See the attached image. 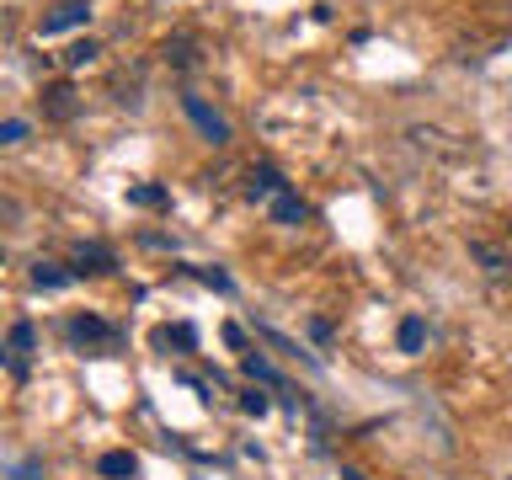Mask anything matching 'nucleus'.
<instances>
[{"mask_svg": "<svg viewBox=\"0 0 512 480\" xmlns=\"http://www.w3.org/2000/svg\"><path fill=\"white\" fill-rule=\"evenodd\" d=\"M38 107H43V118H48V123H70L75 112H80V91H75V80H54V86H43Z\"/></svg>", "mask_w": 512, "mask_h": 480, "instance_id": "1", "label": "nucleus"}, {"mask_svg": "<svg viewBox=\"0 0 512 480\" xmlns=\"http://www.w3.org/2000/svg\"><path fill=\"white\" fill-rule=\"evenodd\" d=\"M160 59H166V70L187 75V70H198V64H203V43L192 38V32H176V38L160 43Z\"/></svg>", "mask_w": 512, "mask_h": 480, "instance_id": "2", "label": "nucleus"}, {"mask_svg": "<svg viewBox=\"0 0 512 480\" xmlns=\"http://www.w3.org/2000/svg\"><path fill=\"white\" fill-rule=\"evenodd\" d=\"M86 22H91V0H59V6L38 22V32L54 38V32H70V27H86Z\"/></svg>", "mask_w": 512, "mask_h": 480, "instance_id": "3", "label": "nucleus"}, {"mask_svg": "<svg viewBox=\"0 0 512 480\" xmlns=\"http://www.w3.org/2000/svg\"><path fill=\"white\" fill-rule=\"evenodd\" d=\"M182 107H187V118L203 128V139H208V144H230V123H224L219 112L203 102V96H192V91H187V96H182Z\"/></svg>", "mask_w": 512, "mask_h": 480, "instance_id": "4", "label": "nucleus"}, {"mask_svg": "<svg viewBox=\"0 0 512 480\" xmlns=\"http://www.w3.org/2000/svg\"><path fill=\"white\" fill-rule=\"evenodd\" d=\"M470 256L480 262V272H486V278H496V283L512 278V251H507V246H496V240L475 235V240H470Z\"/></svg>", "mask_w": 512, "mask_h": 480, "instance_id": "5", "label": "nucleus"}, {"mask_svg": "<svg viewBox=\"0 0 512 480\" xmlns=\"http://www.w3.org/2000/svg\"><path fill=\"white\" fill-rule=\"evenodd\" d=\"M278 192H288V182H283L278 171H272V166H251V171H246V187H240V198L272 208V198H278Z\"/></svg>", "mask_w": 512, "mask_h": 480, "instance_id": "6", "label": "nucleus"}, {"mask_svg": "<svg viewBox=\"0 0 512 480\" xmlns=\"http://www.w3.org/2000/svg\"><path fill=\"white\" fill-rule=\"evenodd\" d=\"M70 272L75 278H102V272H112V251L107 246H96V240H80V246L70 251Z\"/></svg>", "mask_w": 512, "mask_h": 480, "instance_id": "7", "label": "nucleus"}, {"mask_svg": "<svg viewBox=\"0 0 512 480\" xmlns=\"http://www.w3.org/2000/svg\"><path fill=\"white\" fill-rule=\"evenodd\" d=\"M64 331H70V342H80V347H112V342H118V331L102 326L96 315H75Z\"/></svg>", "mask_w": 512, "mask_h": 480, "instance_id": "8", "label": "nucleus"}, {"mask_svg": "<svg viewBox=\"0 0 512 480\" xmlns=\"http://www.w3.org/2000/svg\"><path fill=\"white\" fill-rule=\"evenodd\" d=\"M272 219H278V224H304V219H310V203H304L299 192L288 187V192H278V198H272Z\"/></svg>", "mask_w": 512, "mask_h": 480, "instance_id": "9", "label": "nucleus"}, {"mask_svg": "<svg viewBox=\"0 0 512 480\" xmlns=\"http://www.w3.org/2000/svg\"><path fill=\"white\" fill-rule=\"evenodd\" d=\"M96 470H102L107 480H134V475H139V459H134V454H123V448H112V454L96 459Z\"/></svg>", "mask_w": 512, "mask_h": 480, "instance_id": "10", "label": "nucleus"}, {"mask_svg": "<svg viewBox=\"0 0 512 480\" xmlns=\"http://www.w3.org/2000/svg\"><path fill=\"white\" fill-rule=\"evenodd\" d=\"M96 54H102V43H96V38H80V43H70V48L59 54V64L75 75V70H86V64H96Z\"/></svg>", "mask_w": 512, "mask_h": 480, "instance_id": "11", "label": "nucleus"}, {"mask_svg": "<svg viewBox=\"0 0 512 480\" xmlns=\"http://www.w3.org/2000/svg\"><path fill=\"white\" fill-rule=\"evenodd\" d=\"M411 139L422 144V150H438V155H459V144H448V134H443V128H422V123H416V128H411Z\"/></svg>", "mask_w": 512, "mask_h": 480, "instance_id": "12", "label": "nucleus"}, {"mask_svg": "<svg viewBox=\"0 0 512 480\" xmlns=\"http://www.w3.org/2000/svg\"><path fill=\"white\" fill-rule=\"evenodd\" d=\"M395 342H400V352H422V342H427V326L416 315H406L400 320V331H395Z\"/></svg>", "mask_w": 512, "mask_h": 480, "instance_id": "13", "label": "nucleus"}, {"mask_svg": "<svg viewBox=\"0 0 512 480\" xmlns=\"http://www.w3.org/2000/svg\"><path fill=\"white\" fill-rule=\"evenodd\" d=\"M70 278H75V272H64V267H54V262H38V267H32V283H38V288H64Z\"/></svg>", "mask_w": 512, "mask_h": 480, "instance_id": "14", "label": "nucleus"}, {"mask_svg": "<svg viewBox=\"0 0 512 480\" xmlns=\"http://www.w3.org/2000/svg\"><path fill=\"white\" fill-rule=\"evenodd\" d=\"M128 203L134 208H166V192L160 187H128Z\"/></svg>", "mask_w": 512, "mask_h": 480, "instance_id": "15", "label": "nucleus"}, {"mask_svg": "<svg viewBox=\"0 0 512 480\" xmlns=\"http://www.w3.org/2000/svg\"><path fill=\"white\" fill-rule=\"evenodd\" d=\"M27 139V123L22 118H6L0 123V150H11V144H22Z\"/></svg>", "mask_w": 512, "mask_h": 480, "instance_id": "16", "label": "nucleus"}, {"mask_svg": "<svg viewBox=\"0 0 512 480\" xmlns=\"http://www.w3.org/2000/svg\"><path fill=\"white\" fill-rule=\"evenodd\" d=\"M155 342H160V347H171V342H176V347H192L198 336H192V326H166V331L155 336Z\"/></svg>", "mask_w": 512, "mask_h": 480, "instance_id": "17", "label": "nucleus"}, {"mask_svg": "<svg viewBox=\"0 0 512 480\" xmlns=\"http://www.w3.org/2000/svg\"><path fill=\"white\" fill-rule=\"evenodd\" d=\"M267 406H272V400L262 390H240V411H246V416H267Z\"/></svg>", "mask_w": 512, "mask_h": 480, "instance_id": "18", "label": "nucleus"}, {"mask_svg": "<svg viewBox=\"0 0 512 480\" xmlns=\"http://www.w3.org/2000/svg\"><path fill=\"white\" fill-rule=\"evenodd\" d=\"M246 374H251V379H262V384H278V374H272L267 358H256V352H246Z\"/></svg>", "mask_w": 512, "mask_h": 480, "instance_id": "19", "label": "nucleus"}, {"mask_svg": "<svg viewBox=\"0 0 512 480\" xmlns=\"http://www.w3.org/2000/svg\"><path fill=\"white\" fill-rule=\"evenodd\" d=\"M224 342H230L235 352H246V331H240V326H224Z\"/></svg>", "mask_w": 512, "mask_h": 480, "instance_id": "20", "label": "nucleus"}, {"mask_svg": "<svg viewBox=\"0 0 512 480\" xmlns=\"http://www.w3.org/2000/svg\"><path fill=\"white\" fill-rule=\"evenodd\" d=\"M342 480H368V475H358V470H342Z\"/></svg>", "mask_w": 512, "mask_h": 480, "instance_id": "21", "label": "nucleus"}, {"mask_svg": "<svg viewBox=\"0 0 512 480\" xmlns=\"http://www.w3.org/2000/svg\"><path fill=\"white\" fill-rule=\"evenodd\" d=\"M507 235H512V219H507Z\"/></svg>", "mask_w": 512, "mask_h": 480, "instance_id": "22", "label": "nucleus"}]
</instances>
